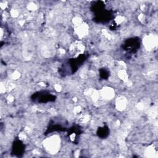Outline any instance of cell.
<instances>
[{
    "label": "cell",
    "mask_w": 158,
    "mask_h": 158,
    "mask_svg": "<svg viewBox=\"0 0 158 158\" xmlns=\"http://www.w3.org/2000/svg\"><path fill=\"white\" fill-rule=\"evenodd\" d=\"M66 130H67L66 128L62 127V125H60L59 124L51 123L48 127V128L45 132V134L47 135V134H49V133L54 132V131H64Z\"/></svg>",
    "instance_id": "obj_6"
},
{
    "label": "cell",
    "mask_w": 158,
    "mask_h": 158,
    "mask_svg": "<svg viewBox=\"0 0 158 158\" xmlns=\"http://www.w3.org/2000/svg\"><path fill=\"white\" fill-rule=\"evenodd\" d=\"M81 133H82V130H81V128H80V127L78 125H75L69 129L68 135L70 136V135H72L73 133H75L76 135H79Z\"/></svg>",
    "instance_id": "obj_8"
},
{
    "label": "cell",
    "mask_w": 158,
    "mask_h": 158,
    "mask_svg": "<svg viewBox=\"0 0 158 158\" xmlns=\"http://www.w3.org/2000/svg\"><path fill=\"white\" fill-rule=\"evenodd\" d=\"M86 59L87 56L84 54H80L76 58L70 59L67 62V67L70 69V73L71 74H73L76 72L78 67H80L83 64V63L86 60Z\"/></svg>",
    "instance_id": "obj_4"
},
{
    "label": "cell",
    "mask_w": 158,
    "mask_h": 158,
    "mask_svg": "<svg viewBox=\"0 0 158 158\" xmlns=\"http://www.w3.org/2000/svg\"><path fill=\"white\" fill-rule=\"evenodd\" d=\"M31 99L34 102L47 103L55 101L56 96L48 91H41L33 93L31 96Z\"/></svg>",
    "instance_id": "obj_1"
},
{
    "label": "cell",
    "mask_w": 158,
    "mask_h": 158,
    "mask_svg": "<svg viewBox=\"0 0 158 158\" xmlns=\"http://www.w3.org/2000/svg\"><path fill=\"white\" fill-rule=\"evenodd\" d=\"M25 144L19 139L14 140L12 146L11 154L16 157H22L25 152Z\"/></svg>",
    "instance_id": "obj_5"
},
{
    "label": "cell",
    "mask_w": 158,
    "mask_h": 158,
    "mask_svg": "<svg viewBox=\"0 0 158 158\" xmlns=\"http://www.w3.org/2000/svg\"><path fill=\"white\" fill-rule=\"evenodd\" d=\"M97 135L101 139L106 138L109 135V128L107 126L104 125L102 127H99L97 130Z\"/></svg>",
    "instance_id": "obj_7"
},
{
    "label": "cell",
    "mask_w": 158,
    "mask_h": 158,
    "mask_svg": "<svg viewBox=\"0 0 158 158\" xmlns=\"http://www.w3.org/2000/svg\"><path fill=\"white\" fill-rule=\"evenodd\" d=\"M141 46V40L137 36L127 39L122 45L123 50L128 53L136 52Z\"/></svg>",
    "instance_id": "obj_2"
},
{
    "label": "cell",
    "mask_w": 158,
    "mask_h": 158,
    "mask_svg": "<svg viewBox=\"0 0 158 158\" xmlns=\"http://www.w3.org/2000/svg\"><path fill=\"white\" fill-rule=\"evenodd\" d=\"M94 14L93 20L98 23H106L114 18L113 11L107 10L105 7L94 12Z\"/></svg>",
    "instance_id": "obj_3"
},
{
    "label": "cell",
    "mask_w": 158,
    "mask_h": 158,
    "mask_svg": "<svg viewBox=\"0 0 158 158\" xmlns=\"http://www.w3.org/2000/svg\"><path fill=\"white\" fill-rule=\"evenodd\" d=\"M99 73L100 78L102 80H107L109 78L110 75L109 70L105 68L100 69L99 70Z\"/></svg>",
    "instance_id": "obj_9"
}]
</instances>
